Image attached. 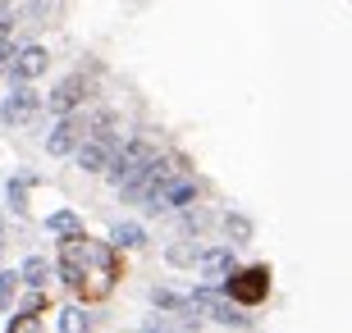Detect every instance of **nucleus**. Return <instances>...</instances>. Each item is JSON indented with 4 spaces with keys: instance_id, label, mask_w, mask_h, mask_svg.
Returning a JSON list of instances; mask_svg holds the SVG:
<instances>
[{
    "instance_id": "f257e3e1",
    "label": "nucleus",
    "mask_w": 352,
    "mask_h": 333,
    "mask_svg": "<svg viewBox=\"0 0 352 333\" xmlns=\"http://www.w3.org/2000/svg\"><path fill=\"white\" fill-rule=\"evenodd\" d=\"M160 155V146L151 137H124V146L115 151V160L105 165V183L115 187V192H124L133 179H142V169L151 165Z\"/></svg>"
},
{
    "instance_id": "f03ea898",
    "label": "nucleus",
    "mask_w": 352,
    "mask_h": 333,
    "mask_svg": "<svg viewBox=\"0 0 352 333\" xmlns=\"http://www.w3.org/2000/svg\"><path fill=\"white\" fill-rule=\"evenodd\" d=\"M179 174H188L179 155H156V160H151V165L142 169V179H133V183H129V187H124L119 196H124V201H133V205H142V210H146V205L156 201V196L165 192V187H170L174 179H179Z\"/></svg>"
},
{
    "instance_id": "7ed1b4c3",
    "label": "nucleus",
    "mask_w": 352,
    "mask_h": 333,
    "mask_svg": "<svg viewBox=\"0 0 352 333\" xmlns=\"http://www.w3.org/2000/svg\"><path fill=\"white\" fill-rule=\"evenodd\" d=\"M188 297H192V306H197L201 320H215V324H224V329H248V324H252L248 310L238 306L220 283H201V288H192Z\"/></svg>"
},
{
    "instance_id": "20e7f679",
    "label": "nucleus",
    "mask_w": 352,
    "mask_h": 333,
    "mask_svg": "<svg viewBox=\"0 0 352 333\" xmlns=\"http://www.w3.org/2000/svg\"><path fill=\"white\" fill-rule=\"evenodd\" d=\"M91 96H96V78L91 73H65L46 96H41V110H51V119L78 115V110H87Z\"/></svg>"
},
{
    "instance_id": "39448f33",
    "label": "nucleus",
    "mask_w": 352,
    "mask_h": 333,
    "mask_svg": "<svg viewBox=\"0 0 352 333\" xmlns=\"http://www.w3.org/2000/svg\"><path fill=\"white\" fill-rule=\"evenodd\" d=\"M41 115V91L37 82H10V96H0V124L5 128H23Z\"/></svg>"
},
{
    "instance_id": "423d86ee",
    "label": "nucleus",
    "mask_w": 352,
    "mask_h": 333,
    "mask_svg": "<svg viewBox=\"0 0 352 333\" xmlns=\"http://www.w3.org/2000/svg\"><path fill=\"white\" fill-rule=\"evenodd\" d=\"M119 146H124V128H115V133H87V137L78 141V151H74V165H78L82 174H105V165L115 160Z\"/></svg>"
},
{
    "instance_id": "0eeeda50",
    "label": "nucleus",
    "mask_w": 352,
    "mask_h": 333,
    "mask_svg": "<svg viewBox=\"0 0 352 333\" xmlns=\"http://www.w3.org/2000/svg\"><path fill=\"white\" fill-rule=\"evenodd\" d=\"M197 196H201V183H197L192 174H179L156 201L146 205V215H174V210H188V205H197Z\"/></svg>"
},
{
    "instance_id": "6e6552de",
    "label": "nucleus",
    "mask_w": 352,
    "mask_h": 333,
    "mask_svg": "<svg viewBox=\"0 0 352 333\" xmlns=\"http://www.w3.org/2000/svg\"><path fill=\"white\" fill-rule=\"evenodd\" d=\"M46 69H51V51L41 41H23L10 60V82H37Z\"/></svg>"
},
{
    "instance_id": "1a4fd4ad",
    "label": "nucleus",
    "mask_w": 352,
    "mask_h": 333,
    "mask_svg": "<svg viewBox=\"0 0 352 333\" xmlns=\"http://www.w3.org/2000/svg\"><path fill=\"white\" fill-rule=\"evenodd\" d=\"M82 141V110L78 115H60L51 119V133H46V151L51 155H74Z\"/></svg>"
},
{
    "instance_id": "9d476101",
    "label": "nucleus",
    "mask_w": 352,
    "mask_h": 333,
    "mask_svg": "<svg viewBox=\"0 0 352 333\" xmlns=\"http://www.w3.org/2000/svg\"><path fill=\"white\" fill-rule=\"evenodd\" d=\"M224 292L234 297L238 306H243V301H261L265 297V269H234L229 283H224Z\"/></svg>"
},
{
    "instance_id": "9b49d317",
    "label": "nucleus",
    "mask_w": 352,
    "mask_h": 333,
    "mask_svg": "<svg viewBox=\"0 0 352 333\" xmlns=\"http://www.w3.org/2000/svg\"><path fill=\"white\" fill-rule=\"evenodd\" d=\"M197 269H201V279H229L238 269V251L234 246H201Z\"/></svg>"
},
{
    "instance_id": "f8f14e48",
    "label": "nucleus",
    "mask_w": 352,
    "mask_h": 333,
    "mask_svg": "<svg viewBox=\"0 0 352 333\" xmlns=\"http://www.w3.org/2000/svg\"><path fill=\"white\" fill-rule=\"evenodd\" d=\"M87 260H91V238L87 233H65L60 238V265H82L87 269Z\"/></svg>"
},
{
    "instance_id": "ddd939ff",
    "label": "nucleus",
    "mask_w": 352,
    "mask_h": 333,
    "mask_svg": "<svg viewBox=\"0 0 352 333\" xmlns=\"http://www.w3.org/2000/svg\"><path fill=\"white\" fill-rule=\"evenodd\" d=\"M110 246H115V251H138V246H146V229L133 224V219H124V224L110 229Z\"/></svg>"
},
{
    "instance_id": "4468645a",
    "label": "nucleus",
    "mask_w": 352,
    "mask_h": 333,
    "mask_svg": "<svg viewBox=\"0 0 352 333\" xmlns=\"http://www.w3.org/2000/svg\"><path fill=\"white\" fill-rule=\"evenodd\" d=\"M151 306L160 310V315H179V310H192V297L188 292H174V288H151Z\"/></svg>"
},
{
    "instance_id": "2eb2a0df",
    "label": "nucleus",
    "mask_w": 352,
    "mask_h": 333,
    "mask_svg": "<svg viewBox=\"0 0 352 333\" xmlns=\"http://www.w3.org/2000/svg\"><path fill=\"white\" fill-rule=\"evenodd\" d=\"M19 283H28V288H46V283H51V260L46 256H28L23 265H19Z\"/></svg>"
},
{
    "instance_id": "dca6fc26",
    "label": "nucleus",
    "mask_w": 352,
    "mask_h": 333,
    "mask_svg": "<svg viewBox=\"0 0 352 333\" xmlns=\"http://www.w3.org/2000/svg\"><path fill=\"white\" fill-rule=\"evenodd\" d=\"M220 229L229 233V246H243V242H252V219L248 215H238V210H229V215H220Z\"/></svg>"
},
{
    "instance_id": "f3484780",
    "label": "nucleus",
    "mask_w": 352,
    "mask_h": 333,
    "mask_svg": "<svg viewBox=\"0 0 352 333\" xmlns=\"http://www.w3.org/2000/svg\"><path fill=\"white\" fill-rule=\"evenodd\" d=\"M210 224H220V219L210 215V210H201V205H188V210H179V229H183V233H206Z\"/></svg>"
},
{
    "instance_id": "a211bd4d",
    "label": "nucleus",
    "mask_w": 352,
    "mask_h": 333,
    "mask_svg": "<svg viewBox=\"0 0 352 333\" xmlns=\"http://www.w3.org/2000/svg\"><path fill=\"white\" fill-rule=\"evenodd\" d=\"M165 260H170V265H183V269H188V265L197 269L201 246H197V242H170V246H165Z\"/></svg>"
},
{
    "instance_id": "6ab92c4d",
    "label": "nucleus",
    "mask_w": 352,
    "mask_h": 333,
    "mask_svg": "<svg viewBox=\"0 0 352 333\" xmlns=\"http://www.w3.org/2000/svg\"><path fill=\"white\" fill-rule=\"evenodd\" d=\"M60 333H91V315L82 306L60 310Z\"/></svg>"
},
{
    "instance_id": "aec40b11",
    "label": "nucleus",
    "mask_w": 352,
    "mask_h": 333,
    "mask_svg": "<svg viewBox=\"0 0 352 333\" xmlns=\"http://www.w3.org/2000/svg\"><path fill=\"white\" fill-rule=\"evenodd\" d=\"M46 229H51L55 238H65V233H78V229H82V219L74 215V210H55V215L46 219Z\"/></svg>"
},
{
    "instance_id": "412c9836",
    "label": "nucleus",
    "mask_w": 352,
    "mask_h": 333,
    "mask_svg": "<svg viewBox=\"0 0 352 333\" xmlns=\"http://www.w3.org/2000/svg\"><path fill=\"white\" fill-rule=\"evenodd\" d=\"M14 292H19V269H5L0 274V310L14 306Z\"/></svg>"
},
{
    "instance_id": "4be33fe9",
    "label": "nucleus",
    "mask_w": 352,
    "mask_h": 333,
    "mask_svg": "<svg viewBox=\"0 0 352 333\" xmlns=\"http://www.w3.org/2000/svg\"><path fill=\"white\" fill-rule=\"evenodd\" d=\"M14 51H19V41H14V32H5V37H0V82L10 78V60H14Z\"/></svg>"
},
{
    "instance_id": "5701e85b",
    "label": "nucleus",
    "mask_w": 352,
    "mask_h": 333,
    "mask_svg": "<svg viewBox=\"0 0 352 333\" xmlns=\"http://www.w3.org/2000/svg\"><path fill=\"white\" fill-rule=\"evenodd\" d=\"M10 333H41V320H37V315H14Z\"/></svg>"
},
{
    "instance_id": "b1692460",
    "label": "nucleus",
    "mask_w": 352,
    "mask_h": 333,
    "mask_svg": "<svg viewBox=\"0 0 352 333\" xmlns=\"http://www.w3.org/2000/svg\"><path fill=\"white\" fill-rule=\"evenodd\" d=\"M82 274H87V269H82V265H60V279H65L69 288H82V283H87V279H82Z\"/></svg>"
},
{
    "instance_id": "393cba45",
    "label": "nucleus",
    "mask_w": 352,
    "mask_h": 333,
    "mask_svg": "<svg viewBox=\"0 0 352 333\" xmlns=\"http://www.w3.org/2000/svg\"><path fill=\"white\" fill-rule=\"evenodd\" d=\"M0 10H5V14H10V10H14V0H0Z\"/></svg>"
},
{
    "instance_id": "a878e982",
    "label": "nucleus",
    "mask_w": 352,
    "mask_h": 333,
    "mask_svg": "<svg viewBox=\"0 0 352 333\" xmlns=\"http://www.w3.org/2000/svg\"><path fill=\"white\" fill-rule=\"evenodd\" d=\"M0 233H5V219H0Z\"/></svg>"
}]
</instances>
